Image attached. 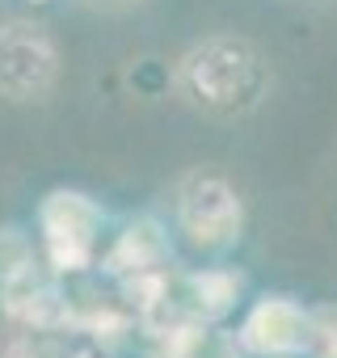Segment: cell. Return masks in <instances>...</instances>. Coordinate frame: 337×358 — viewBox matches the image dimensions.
<instances>
[{"mask_svg": "<svg viewBox=\"0 0 337 358\" xmlns=\"http://www.w3.org/2000/svg\"><path fill=\"white\" fill-rule=\"evenodd\" d=\"M270 89L266 55L236 34H211L178 64V93L207 114H249Z\"/></svg>", "mask_w": 337, "mask_h": 358, "instance_id": "1", "label": "cell"}, {"mask_svg": "<svg viewBox=\"0 0 337 358\" xmlns=\"http://www.w3.org/2000/svg\"><path fill=\"white\" fill-rule=\"evenodd\" d=\"M59 76V51L51 34L34 22L0 26V97L38 101L51 93Z\"/></svg>", "mask_w": 337, "mask_h": 358, "instance_id": "2", "label": "cell"}, {"mask_svg": "<svg viewBox=\"0 0 337 358\" xmlns=\"http://www.w3.org/2000/svg\"><path fill=\"white\" fill-rule=\"evenodd\" d=\"M43 245L55 270H85L101 245V207L89 194L55 190L43 203Z\"/></svg>", "mask_w": 337, "mask_h": 358, "instance_id": "3", "label": "cell"}, {"mask_svg": "<svg viewBox=\"0 0 337 358\" xmlns=\"http://www.w3.org/2000/svg\"><path fill=\"white\" fill-rule=\"evenodd\" d=\"M178 215H182L186 236L203 249L232 245L241 236V220H245L241 194L220 173H194L190 177L182 186V199H178Z\"/></svg>", "mask_w": 337, "mask_h": 358, "instance_id": "4", "label": "cell"}, {"mask_svg": "<svg viewBox=\"0 0 337 358\" xmlns=\"http://www.w3.org/2000/svg\"><path fill=\"white\" fill-rule=\"evenodd\" d=\"M241 345L261 358L303 354L308 350V308H299L291 295H266L253 303V312L241 324Z\"/></svg>", "mask_w": 337, "mask_h": 358, "instance_id": "5", "label": "cell"}, {"mask_svg": "<svg viewBox=\"0 0 337 358\" xmlns=\"http://www.w3.org/2000/svg\"><path fill=\"white\" fill-rule=\"evenodd\" d=\"M160 257H164V241H160L156 224H131V228L114 241L106 266L118 270V274H143V270L156 266Z\"/></svg>", "mask_w": 337, "mask_h": 358, "instance_id": "6", "label": "cell"}, {"mask_svg": "<svg viewBox=\"0 0 337 358\" xmlns=\"http://www.w3.org/2000/svg\"><path fill=\"white\" fill-rule=\"evenodd\" d=\"M34 274V245L22 228H0V282L17 287Z\"/></svg>", "mask_w": 337, "mask_h": 358, "instance_id": "7", "label": "cell"}, {"mask_svg": "<svg viewBox=\"0 0 337 358\" xmlns=\"http://www.w3.org/2000/svg\"><path fill=\"white\" fill-rule=\"evenodd\" d=\"M190 287H194V299H199V312L203 316H224L236 303L241 278L236 274H224V270H207V274H194Z\"/></svg>", "mask_w": 337, "mask_h": 358, "instance_id": "8", "label": "cell"}, {"mask_svg": "<svg viewBox=\"0 0 337 358\" xmlns=\"http://www.w3.org/2000/svg\"><path fill=\"white\" fill-rule=\"evenodd\" d=\"M312 358H337V303L308 308V350Z\"/></svg>", "mask_w": 337, "mask_h": 358, "instance_id": "9", "label": "cell"}]
</instances>
